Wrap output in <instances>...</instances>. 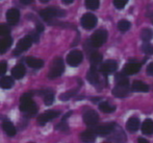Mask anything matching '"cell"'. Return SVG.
<instances>
[{
  "label": "cell",
  "mask_w": 153,
  "mask_h": 143,
  "mask_svg": "<svg viewBox=\"0 0 153 143\" xmlns=\"http://www.w3.org/2000/svg\"><path fill=\"white\" fill-rule=\"evenodd\" d=\"M115 82H116V85H129L127 75L123 72L122 73H117V74H116Z\"/></svg>",
  "instance_id": "obj_28"
},
{
  "label": "cell",
  "mask_w": 153,
  "mask_h": 143,
  "mask_svg": "<svg viewBox=\"0 0 153 143\" xmlns=\"http://www.w3.org/2000/svg\"><path fill=\"white\" fill-rule=\"evenodd\" d=\"M25 67L21 64H18L12 69V75L15 79H21L25 75Z\"/></svg>",
  "instance_id": "obj_17"
},
{
  "label": "cell",
  "mask_w": 153,
  "mask_h": 143,
  "mask_svg": "<svg viewBox=\"0 0 153 143\" xmlns=\"http://www.w3.org/2000/svg\"><path fill=\"white\" fill-rule=\"evenodd\" d=\"M31 96L32 93H25L20 98V110L23 114L27 115V116H33L38 112L36 106L32 100Z\"/></svg>",
  "instance_id": "obj_1"
},
{
  "label": "cell",
  "mask_w": 153,
  "mask_h": 143,
  "mask_svg": "<svg viewBox=\"0 0 153 143\" xmlns=\"http://www.w3.org/2000/svg\"><path fill=\"white\" fill-rule=\"evenodd\" d=\"M118 68V64L116 61L114 60H108L106 62H104L103 64H101L100 66V72L104 75H109L111 73H114Z\"/></svg>",
  "instance_id": "obj_9"
},
{
  "label": "cell",
  "mask_w": 153,
  "mask_h": 143,
  "mask_svg": "<svg viewBox=\"0 0 153 143\" xmlns=\"http://www.w3.org/2000/svg\"><path fill=\"white\" fill-rule=\"evenodd\" d=\"M41 95H43V98H44V103L46 106H50L54 101V94L51 90H42L40 91Z\"/></svg>",
  "instance_id": "obj_19"
},
{
  "label": "cell",
  "mask_w": 153,
  "mask_h": 143,
  "mask_svg": "<svg viewBox=\"0 0 153 143\" xmlns=\"http://www.w3.org/2000/svg\"><path fill=\"white\" fill-rule=\"evenodd\" d=\"M92 100L93 101H98V100H100V98H92Z\"/></svg>",
  "instance_id": "obj_45"
},
{
  "label": "cell",
  "mask_w": 153,
  "mask_h": 143,
  "mask_svg": "<svg viewBox=\"0 0 153 143\" xmlns=\"http://www.w3.org/2000/svg\"><path fill=\"white\" fill-rule=\"evenodd\" d=\"M26 64L28 65L30 68H34V69H39L42 68L44 66V62L43 60H40V58H36L33 57H29L26 58Z\"/></svg>",
  "instance_id": "obj_22"
},
{
  "label": "cell",
  "mask_w": 153,
  "mask_h": 143,
  "mask_svg": "<svg viewBox=\"0 0 153 143\" xmlns=\"http://www.w3.org/2000/svg\"><path fill=\"white\" fill-rule=\"evenodd\" d=\"M128 2V0H114V5L116 6V8L118 10H122L126 3Z\"/></svg>",
  "instance_id": "obj_35"
},
{
  "label": "cell",
  "mask_w": 153,
  "mask_h": 143,
  "mask_svg": "<svg viewBox=\"0 0 153 143\" xmlns=\"http://www.w3.org/2000/svg\"><path fill=\"white\" fill-rule=\"evenodd\" d=\"M6 21L8 24L15 25L18 23L19 19H20V12L17 8H10L6 12Z\"/></svg>",
  "instance_id": "obj_12"
},
{
  "label": "cell",
  "mask_w": 153,
  "mask_h": 143,
  "mask_svg": "<svg viewBox=\"0 0 153 143\" xmlns=\"http://www.w3.org/2000/svg\"><path fill=\"white\" fill-rule=\"evenodd\" d=\"M137 142H139V143H149L146 139H144V138H140L139 141H137Z\"/></svg>",
  "instance_id": "obj_43"
},
{
  "label": "cell",
  "mask_w": 153,
  "mask_h": 143,
  "mask_svg": "<svg viewBox=\"0 0 153 143\" xmlns=\"http://www.w3.org/2000/svg\"><path fill=\"white\" fill-rule=\"evenodd\" d=\"M77 91H78V89H73V90H70L68 91V92H65L62 93V94L59 96V99L62 101H66V100H69L70 98H72L74 95H76Z\"/></svg>",
  "instance_id": "obj_31"
},
{
  "label": "cell",
  "mask_w": 153,
  "mask_h": 143,
  "mask_svg": "<svg viewBox=\"0 0 153 143\" xmlns=\"http://www.w3.org/2000/svg\"><path fill=\"white\" fill-rule=\"evenodd\" d=\"M106 40H107L106 30L99 29V30H96V31L92 34L90 43H91L92 47H100L101 45H103L106 42Z\"/></svg>",
  "instance_id": "obj_3"
},
{
  "label": "cell",
  "mask_w": 153,
  "mask_h": 143,
  "mask_svg": "<svg viewBox=\"0 0 153 143\" xmlns=\"http://www.w3.org/2000/svg\"><path fill=\"white\" fill-rule=\"evenodd\" d=\"M80 23L85 29H92L97 25V17L91 13H87L81 17Z\"/></svg>",
  "instance_id": "obj_6"
},
{
  "label": "cell",
  "mask_w": 153,
  "mask_h": 143,
  "mask_svg": "<svg viewBox=\"0 0 153 143\" xmlns=\"http://www.w3.org/2000/svg\"><path fill=\"white\" fill-rule=\"evenodd\" d=\"M87 79L92 85H97V84L99 83V75L96 71V67L92 66V68L90 69V71L87 74Z\"/></svg>",
  "instance_id": "obj_21"
},
{
  "label": "cell",
  "mask_w": 153,
  "mask_h": 143,
  "mask_svg": "<svg viewBox=\"0 0 153 143\" xmlns=\"http://www.w3.org/2000/svg\"><path fill=\"white\" fill-rule=\"evenodd\" d=\"M1 127H2V130L4 131V133H6V135H8L10 137H14V136L16 135V133H17L16 127H15V125L13 124L10 121L4 120L3 122H2Z\"/></svg>",
  "instance_id": "obj_15"
},
{
  "label": "cell",
  "mask_w": 153,
  "mask_h": 143,
  "mask_svg": "<svg viewBox=\"0 0 153 143\" xmlns=\"http://www.w3.org/2000/svg\"><path fill=\"white\" fill-rule=\"evenodd\" d=\"M116 123L109 122V123H104L102 125H98V127H95L91 129L96 135H101V136H106L111 134V132L115 130Z\"/></svg>",
  "instance_id": "obj_5"
},
{
  "label": "cell",
  "mask_w": 153,
  "mask_h": 143,
  "mask_svg": "<svg viewBox=\"0 0 153 143\" xmlns=\"http://www.w3.org/2000/svg\"><path fill=\"white\" fill-rule=\"evenodd\" d=\"M56 130H59V131H67L68 130V125H67L66 121H62L59 124H57L56 127Z\"/></svg>",
  "instance_id": "obj_39"
},
{
  "label": "cell",
  "mask_w": 153,
  "mask_h": 143,
  "mask_svg": "<svg viewBox=\"0 0 153 143\" xmlns=\"http://www.w3.org/2000/svg\"><path fill=\"white\" fill-rule=\"evenodd\" d=\"M65 71V64L64 61L61 58H55L52 62V65L50 67V70L48 72V77L50 79H56V77L61 76Z\"/></svg>",
  "instance_id": "obj_2"
},
{
  "label": "cell",
  "mask_w": 153,
  "mask_h": 143,
  "mask_svg": "<svg viewBox=\"0 0 153 143\" xmlns=\"http://www.w3.org/2000/svg\"><path fill=\"white\" fill-rule=\"evenodd\" d=\"M29 37L31 38L32 42L34 43H38L39 41H40V32H38L36 30V31H32L30 34H29Z\"/></svg>",
  "instance_id": "obj_37"
},
{
  "label": "cell",
  "mask_w": 153,
  "mask_h": 143,
  "mask_svg": "<svg viewBox=\"0 0 153 143\" xmlns=\"http://www.w3.org/2000/svg\"><path fill=\"white\" fill-rule=\"evenodd\" d=\"M130 26H131L130 22L127 20H121L118 23V28H119V30H121V31H127V30L130 28Z\"/></svg>",
  "instance_id": "obj_33"
},
{
  "label": "cell",
  "mask_w": 153,
  "mask_h": 143,
  "mask_svg": "<svg viewBox=\"0 0 153 143\" xmlns=\"http://www.w3.org/2000/svg\"><path fill=\"white\" fill-rule=\"evenodd\" d=\"M147 73H148V75H150V76H153V62L150 63V64L148 65Z\"/></svg>",
  "instance_id": "obj_40"
},
{
  "label": "cell",
  "mask_w": 153,
  "mask_h": 143,
  "mask_svg": "<svg viewBox=\"0 0 153 143\" xmlns=\"http://www.w3.org/2000/svg\"><path fill=\"white\" fill-rule=\"evenodd\" d=\"M131 90L134 92H148L149 91V87L147 84L143 83V82L135 81L133 82L132 86H131Z\"/></svg>",
  "instance_id": "obj_23"
},
{
  "label": "cell",
  "mask_w": 153,
  "mask_h": 143,
  "mask_svg": "<svg viewBox=\"0 0 153 143\" xmlns=\"http://www.w3.org/2000/svg\"><path fill=\"white\" fill-rule=\"evenodd\" d=\"M83 121H85V123L87 125L92 127V125H95V124L98 123L99 116L95 111H93V110H89V111L85 112V114H83Z\"/></svg>",
  "instance_id": "obj_11"
},
{
  "label": "cell",
  "mask_w": 153,
  "mask_h": 143,
  "mask_svg": "<svg viewBox=\"0 0 153 143\" xmlns=\"http://www.w3.org/2000/svg\"><path fill=\"white\" fill-rule=\"evenodd\" d=\"M82 52L79 50H73L67 55V63H68L70 66L76 67L78 65H80V63L82 62Z\"/></svg>",
  "instance_id": "obj_8"
},
{
  "label": "cell",
  "mask_w": 153,
  "mask_h": 143,
  "mask_svg": "<svg viewBox=\"0 0 153 143\" xmlns=\"http://www.w3.org/2000/svg\"><path fill=\"white\" fill-rule=\"evenodd\" d=\"M10 32V27L6 24H0V37L7 36Z\"/></svg>",
  "instance_id": "obj_34"
},
{
  "label": "cell",
  "mask_w": 153,
  "mask_h": 143,
  "mask_svg": "<svg viewBox=\"0 0 153 143\" xmlns=\"http://www.w3.org/2000/svg\"><path fill=\"white\" fill-rule=\"evenodd\" d=\"M14 85V79L10 76H4L0 79V87L2 89H10Z\"/></svg>",
  "instance_id": "obj_27"
},
{
  "label": "cell",
  "mask_w": 153,
  "mask_h": 143,
  "mask_svg": "<svg viewBox=\"0 0 153 143\" xmlns=\"http://www.w3.org/2000/svg\"><path fill=\"white\" fill-rule=\"evenodd\" d=\"M99 110L102 111L103 113H113L116 110V107L113 105H109L106 101H103V103H99Z\"/></svg>",
  "instance_id": "obj_26"
},
{
  "label": "cell",
  "mask_w": 153,
  "mask_h": 143,
  "mask_svg": "<svg viewBox=\"0 0 153 143\" xmlns=\"http://www.w3.org/2000/svg\"><path fill=\"white\" fill-rule=\"evenodd\" d=\"M141 38L144 42H149V41L153 38V30L150 28L143 29L141 32Z\"/></svg>",
  "instance_id": "obj_30"
},
{
  "label": "cell",
  "mask_w": 153,
  "mask_h": 143,
  "mask_svg": "<svg viewBox=\"0 0 153 143\" xmlns=\"http://www.w3.org/2000/svg\"><path fill=\"white\" fill-rule=\"evenodd\" d=\"M111 134H113V137H111V139L114 140V141L116 142H119V143H122L124 142L125 140H126V137H125V134L124 132L121 130V127H115V130H114L113 132H111Z\"/></svg>",
  "instance_id": "obj_18"
},
{
  "label": "cell",
  "mask_w": 153,
  "mask_h": 143,
  "mask_svg": "<svg viewBox=\"0 0 153 143\" xmlns=\"http://www.w3.org/2000/svg\"><path fill=\"white\" fill-rule=\"evenodd\" d=\"M65 14H66L65 10H59V8H55V7H48L40 12V16L46 21L51 20L54 17H62L65 16Z\"/></svg>",
  "instance_id": "obj_4"
},
{
  "label": "cell",
  "mask_w": 153,
  "mask_h": 143,
  "mask_svg": "<svg viewBox=\"0 0 153 143\" xmlns=\"http://www.w3.org/2000/svg\"><path fill=\"white\" fill-rule=\"evenodd\" d=\"M29 143H33V142H29Z\"/></svg>",
  "instance_id": "obj_47"
},
{
  "label": "cell",
  "mask_w": 153,
  "mask_h": 143,
  "mask_svg": "<svg viewBox=\"0 0 153 143\" xmlns=\"http://www.w3.org/2000/svg\"><path fill=\"white\" fill-rule=\"evenodd\" d=\"M104 143H108V142H104Z\"/></svg>",
  "instance_id": "obj_48"
},
{
  "label": "cell",
  "mask_w": 153,
  "mask_h": 143,
  "mask_svg": "<svg viewBox=\"0 0 153 143\" xmlns=\"http://www.w3.org/2000/svg\"><path fill=\"white\" fill-rule=\"evenodd\" d=\"M139 127H140V119L135 116L130 117L126 123L127 130H128L129 132H131V133L137 132V130H139Z\"/></svg>",
  "instance_id": "obj_16"
},
{
  "label": "cell",
  "mask_w": 153,
  "mask_h": 143,
  "mask_svg": "<svg viewBox=\"0 0 153 143\" xmlns=\"http://www.w3.org/2000/svg\"><path fill=\"white\" fill-rule=\"evenodd\" d=\"M6 69H7V64H6V62H4V61L0 62V75H3L4 73L6 72Z\"/></svg>",
  "instance_id": "obj_38"
},
{
  "label": "cell",
  "mask_w": 153,
  "mask_h": 143,
  "mask_svg": "<svg viewBox=\"0 0 153 143\" xmlns=\"http://www.w3.org/2000/svg\"><path fill=\"white\" fill-rule=\"evenodd\" d=\"M129 92V85H116V87L113 90V94L116 97H125L127 96Z\"/></svg>",
  "instance_id": "obj_14"
},
{
  "label": "cell",
  "mask_w": 153,
  "mask_h": 143,
  "mask_svg": "<svg viewBox=\"0 0 153 143\" xmlns=\"http://www.w3.org/2000/svg\"><path fill=\"white\" fill-rule=\"evenodd\" d=\"M73 1H74V0H62V2H64L65 4H71Z\"/></svg>",
  "instance_id": "obj_44"
},
{
  "label": "cell",
  "mask_w": 153,
  "mask_h": 143,
  "mask_svg": "<svg viewBox=\"0 0 153 143\" xmlns=\"http://www.w3.org/2000/svg\"><path fill=\"white\" fill-rule=\"evenodd\" d=\"M59 115V111H52V110H50V111H46L39 116L38 122H39V124L44 125L45 123H47L48 121H51L52 119L56 118Z\"/></svg>",
  "instance_id": "obj_10"
},
{
  "label": "cell",
  "mask_w": 153,
  "mask_h": 143,
  "mask_svg": "<svg viewBox=\"0 0 153 143\" xmlns=\"http://www.w3.org/2000/svg\"><path fill=\"white\" fill-rule=\"evenodd\" d=\"M141 69V64L137 62H129L123 68V73H125L126 75H132L137 73Z\"/></svg>",
  "instance_id": "obj_13"
},
{
  "label": "cell",
  "mask_w": 153,
  "mask_h": 143,
  "mask_svg": "<svg viewBox=\"0 0 153 143\" xmlns=\"http://www.w3.org/2000/svg\"><path fill=\"white\" fill-rule=\"evenodd\" d=\"M36 30L38 32H42L43 30H44V26H43V24H41V23H36Z\"/></svg>",
  "instance_id": "obj_41"
},
{
  "label": "cell",
  "mask_w": 153,
  "mask_h": 143,
  "mask_svg": "<svg viewBox=\"0 0 153 143\" xmlns=\"http://www.w3.org/2000/svg\"><path fill=\"white\" fill-rule=\"evenodd\" d=\"M32 43H33V42H32L31 38L29 36H26V37H24L23 39H21V40L17 43L16 49L14 50V55H19L21 52L27 50V49L31 46Z\"/></svg>",
  "instance_id": "obj_7"
},
{
  "label": "cell",
  "mask_w": 153,
  "mask_h": 143,
  "mask_svg": "<svg viewBox=\"0 0 153 143\" xmlns=\"http://www.w3.org/2000/svg\"><path fill=\"white\" fill-rule=\"evenodd\" d=\"M142 133L144 135H151L153 134V121L151 119H146L142 125Z\"/></svg>",
  "instance_id": "obj_25"
},
{
  "label": "cell",
  "mask_w": 153,
  "mask_h": 143,
  "mask_svg": "<svg viewBox=\"0 0 153 143\" xmlns=\"http://www.w3.org/2000/svg\"><path fill=\"white\" fill-rule=\"evenodd\" d=\"M20 2L22 4H25V5H28V4H30L33 2V0H20Z\"/></svg>",
  "instance_id": "obj_42"
},
{
  "label": "cell",
  "mask_w": 153,
  "mask_h": 143,
  "mask_svg": "<svg viewBox=\"0 0 153 143\" xmlns=\"http://www.w3.org/2000/svg\"><path fill=\"white\" fill-rule=\"evenodd\" d=\"M96 134L92 131V130H88V131H85L83 133H81L80 135V139L82 140L83 142L85 143H91L94 142L95 139H96Z\"/></svg>",
  "instance_id": "obj_24"
},
{
  "label": "cell",
  "mask_w": 153,
  "mask_h": 143,
  "mask_svg": "<svg viewBox=\"0 0 153 143\" xmlns=\"http://www.w3.org/2000/svg\"><path fill=\"white\" fill-rule=\"evenodd\" d=\"M40 1H42V2H44V3H46V2H48V1H50V0H40Z\"/></svg>",
  "instance_id": "obj_46"
},
{
  "label": "cell",
  "mask_w": 153,
  "mask_h": 143,
  "mask_svg": "<svg viewBox=\"0 0 153 143\" xmlns=\"http://www.w3.org/2000/svg\"><path fill=\"white\" fill-rule=\"evenodd\" d=\"M90 60H91L92 66L96 67L97 65H100L102 63V55L99 52H92L91 57H90Z\"/></svg>",
  "instance_id": "obj_29"
},
{
  "label": "cell",
  "mask_w": 153,
  "mask_h": 143,
  "mask_svg": "<svg viewBox=\"0 0 153 143\" xmlns=\"http://www.w3.org/2000/svg\"><path fill=\"white\" fill-rule=\"evenodd\" d=\"M12 44L13 39L10 37H4L0 39V53H4L5 51H7Z\"/></svg>",
  "instance_id": "obj_20"
},
{
  "label": "cell",
  "mask_w": 153,
  "mask_h": 143,
  "mask_svg": "<svg viewBox=\"0 0 153 143\" xmlns=\"http://www.w3.org/2000/svg\"><path fill=\"white\" fill-rule=\"evenodd\" d=\"M85 6L92 10H97L99 7V0H85Z\"/></svg>",
  "instance_id": "obj_32"
},
{
  "label": "cell",
  "mask_w": 153,
  "mask_h": 143,
  "mask_svg": "<svg viewBox=\"0 0 153 143\" xmlns=\"http://www.w3.org/2000/svg\"><path fill=\"white\" fill-rule=\"evenodd\" d=\"M142 49H143L144 52L147 53V55H153V46L151 44H149V43L144 44L143 46H142Z\"/></svg>",
  "instance_id": "obj_36"
}]
</instances>
